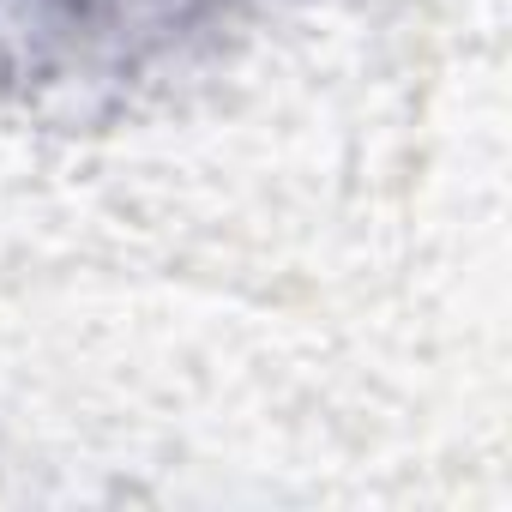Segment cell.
I'll use <instances>...</instances> for the list:
<instances>
[{
    "instance_id": "cell-1",
    "label": "cell",
    "mask_w": 512,
    "mask_h": 512,
    "mask_svg": "<svg viewBox=\"0 0 512 512\" xmlns=\"http://www.w3.org/2000/svg\"><path fill=\"white\" fill-rule=\"evenodd\" d=\"M223 0H0V49L31 79H121Z\"/></svg>"
}]
</instances>
